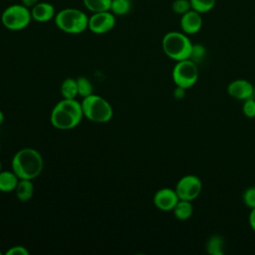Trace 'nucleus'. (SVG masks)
I'll return each instance as SVG.
<instances>
[{
  "instance_id": "33",
  "label": "nucleus",
  "mask_w": 255,
  "mask_h": 255,
  "mask_svg": "<svg viewBox=\"0 0 255 255\" xmlns=\"http://www.w3.org/2000/svg\"><path fill=\"white\" fill-rule=\"evenodd\" d=\"M254 98H255V85H254Z\"/></svg>"
},
{
  "instance_id": "23",
  "label": "nucleus",
  "mask_w": 255,
  "mask_h": 255,
  "mask_svg": "<svg viewBox=\"0 0 255 255\" xmlns=\"http://www.w3.org/2000/svg\"><path fill=\"white\" fill-rule=\"evenodd\" d=\"M171 9L175 14L181 16L191 9V4L189 0H174L171 4Z\"/></svg>"
},
{
  "instance_id": "5",
  "label": "nucleus",
  "mask_w": 255,
  "mask_h": 255,
  "mask_svg": "<svg viewBox=\"0 0 255 255\" xmlns=\"http://www.w3.org/2000/svg\"><path fill=\"white\" fill-rule=\"evenodd\" d=\"M32 20L30 8L22 3L6 7L1 14L2 25L11 31H20L27 28Z\"/></svg>"
},
{
  "instance_id": "9",
  "label": "nucleus",
  "mask_w": 255,
  "mask_h": 255,
  "mask_svg": "<svg viewBox=\"0 0 255 255\" xmlns=\"http://www.w3.org/2000/svg\"><path fill=\"white\" fill-rule=\"evenodd\" d=\"M50 121L53 127L62 130L72 129L76 128L81 122L80 119H78L76 116H74L72 113L65 110L58 104H56L52 110Z\"/></svg>"
},
{
  "instance_id": "27",
  "label": "nucleus",
  "mask_w": 255,
  "mask_h": 255,
  "mask_svg": "<svg viewBox=\"0 0 255 255\" xmlns=\"http://www.w3.org/2000/svg\"><path fill=\"white\" fill-rule=\"evenodd\" d=\"M6 255H29V250L22 245H16L10 247L6 251Z\"/></svg>"
},
{
  "instance_id": "22",
  "label": "nucleus",
  "mask_w": 255,
  "mask_h": 255,
  "mask_svg": "<svg viewBox=\"0 0 255 255\" xmlns=\"http://www.w3.org/2000/svg\"><path fill=\"white\" fill-rule=\"evenodd\" d=\"M77 80V86H78V95L83 97V98H86L90 95L93 94V85L91 83V81L84 77V76H81L79 78L76 79Z\"/></svg>"
},
{
  "instance_id": "2",
  "label": "nucleus",
  "mask_w": 255,
  "mask_h": 255,
  "mask_svg": "<svg viewBox=\"0 0 255 255\" xmlns=\"http://www.w3.org/2000/svg\"><path fill=\"white\" fill-rule=\"evenodd\" d=\"M161 46L168 58L178 62L190 58L193 44L185 33L171 31L163 36Z\"/></svg>"
},
{
  "instance_id": "11",
  "label": "nucleus",
  "mask_w": 255,
  "mask_h": 255,
  "mask_svg": "<svg viewBox=\"0 0 255 255\" xmlns=\"http://www.w3.org/2000/svg\"><path fill=\"white\" fill-rule=\"evenodd\" d=\"M228 95L236 100L245 101L254 97V85L245 79H236L227 86Z\"/></svg>"
},
{
  "instance_id": "15",
  "label": "nucleus",
  "mask_w": 255,
  "mask_h": 255,
  "mask_svg": "<svg viewBox=\"0 0 255 255\" xmlns=\"http://www.w3.org/2000/svg\"><path fill=\"white\" fill-rule=\"evenodd\" d=\"M14 191L18 200L29 201L34 194V184L30 179H20Z\"/></svg>"
},
{
  "instance_id": "10",
  "label": "nucleus",
  "mask_w": 255,
  "mask_h": 255,
  "mask_svg": "<svg viewBox=\"0 0 255 255\" xmlns=\"http://www.w3.org/2000/svg\"><path fill=\"white\" fill-rule=\"evenodd\" d=\"M178 200L175 189L168 187L158 189L153 195V204L161 211H172Z\"/></svg>"
},
{
  "instance_id": "25",
  "label": "nucleus",
  "mask_w": 255,
  "mask_h": 255,
  "mask_svg": "<svg viewBox=\"0 0 255 255\" xmlns=\"http://www.w3.org/2000/svg\"><path fill=\"white\" fill-rule=\"evenodd\" d=\"M242 112L246 118L253 119L255 118V98H249L243 101Z\"/></svg>"
},
{
  "instance_id": "20",
  "label": "nucleus",
  "mask_w": 255,
  "mask_h": 255,
  "mask_svg": "<svg viewBox=\"0 0 255 255\" xmlns=\"http://www.w3.org/2000/svg\"><path fill=\"white\" fill-rule=\"evenodd\" d=\"M131 9L130 0H112L110 11L116 16L127 15Z\"/></svg>"
},
{
  "instance_id": "26",
  "label": "nucleus",
  "mask_w": 255,
  "mask_h": 255,
  "mask_svg": "<svg viewBox=\"0 0 255 255\" xmlns=\"http://www.w3.org/2000/svg\"><path fill=\"white\" fill-rule=\"evenodd\" d=\"M206 54V49L203 45L201 44H193L192 46V51H191V55H190V60H192L193 62L197 63L199 61H201L204 56Z\"/></svg>"
},
{
  "instance_id": "16",
  "label": "nucleus",
  "mask_w": 255,
  "mask_h": 255,
  "mask_svg": "<svg viewBox=\"0 0 255 255\" xmlns=\"http://www.w3.org/2000/svg\"><path fill=\"white\" fill-rule=\"evenodd\" d=\"M174 216L178 220H187L189 219L192 214H193V205L191 201L189 200H184V199H179L174 208L172 209Z\"/></svg>"
},
{
  "instance_id": "7",
  "label": "nucleus",
  "mask_w": 255,
  "mask_h": 255,
  "mask_svg": "<svg viewBox=\"0 0 255 255\" xmlns=\"http://www.w3.org/2000/svg\"><path fill=\"white\" fill-rule=\"evenodd\" d=\"M174 189L179 199L192 201L201 193L202 182L198 176L194 174H187L177 181Z\"/></svg>"
},
{
  "instance_id": "1",
  "label": "nucleus",
  "mask_w": 255,
  "mask_h": 255,
  "mask_svg": "<svg viewBox=\"0 0 255 255\" xmlns=\"http://www.w3.org/2000/svg\"><path fill=\"white\" fill-rule=\"evenodd\" d=\"M12 170L20 179L38 177L44 167V160L41 153L32 147H25L18 150L11 161Z\"/></svg>"
},
{
  "instance_id": "14",
  "label": "nucleus",
  "mask_w": 255,
  "mask_h": 255,
  "mask_svg": "<svg viewBox=\"0 0 255 255\" xmlns=\"http://www.w3.org/2000/svg\"><path fill=\"white\" fill-rule=\"evenodd\" d=\"M20 178L15 174L13 170H1L0 171V191L11 192L14 191Z\"/></svg>"
},
{
  "instance_id": "34",
  "label": "nucleus",
  "mask_w": 255,
  "mask_h": 255,
  "mask_svg": "<svg viewBox=\"0 0 255 255\" xmlns=\"http://www.w3.org/2000/svg\"><path fill=\"white\" fill-rule=\"evenodd\" d=\"M0 255H1V251H0Z\"/></svg>"
},
{
  "instance_id": "29",
  "label": "nucleus",
  "mask_w": 255,
  "mask_h": 255,
  "mask_svg": "<svg viewBox=\"0 0 255 255\" xmlns=\"http://www.w3.org/2000/svg\"><path fill=\"white\" fill-rule=\"evenodd\" d=\"M184 95H185V89L180 88V87H176V89L174 90V98L180 100V99L184 98Z\"/></svg>"
},
{
  "instance_id": "35",
  "label": "nucleus",
  "mask_w": 255,
  "mask_h": 255,
  "mask_svg": "<svg viewBox=\"0 0 255 255\" xmlns=\"http://www.w3.org/2000/svg\"><path fill=\"white\" fill-rule=\"evenodd\" d=\"M0 148H1V145H0Z\"/></svg>"
},
{
  "instance_id": "31",
  "label": "nucleus",
  "mask_w": 255,
  "mask_h": 255,
  "mask_svg": "<svg viewBox=\"0 0 255 255\" xmlns=\"http://www.w3.org/2000/svg\"><path fill=\"white\" fill-rule=\"evenodd\" d=\"M3 122H4V114H3V112L0 110V126L3 124Z\"/></svg>"
},
{
  "instance_id": "6",
  "label": "nucleus",
  "mask_w": 255,
  "mask_h": 255,
  "mask_svg": "<svg viewBox=\"0 0 255 255\" xmlns=\"http://www.w3.org/2000/svg\"><path fill=\"white\" fill-rule=\"evenodd\" d=\"M171 75L176 87L187 90L193 87L198 80L199 72L197 64L190 59L178 61L173 67Z\"/></svg>"
},
{
  "instance_id": "8",
  "label": "nucleus",
  "mask_w": 255,
  "mask_h": 255,
  "mask_svg": "<svg viewBox=\"0 0 255 255\" xmlns=\"http://www.w3.org/2000/svg\"><path fill=\"white\" fill-rule=\"evenodd\" d=\"M116 25V15L111 11L92 13L89 17L88 29L94 34L102 35L110 32Z\"/></svg>"
},
{
  "instance_id": "21",
  "label": "nucleus",
  "mask_w": 255,
  "mask_h": 255,
  "mask_svg": "<svg viewBox=\"0 0 255 255\" xmlns=\"http://www.w3.org/2000/svg\"><path fill=\"white\" fill-rule=\"evenodd\" d=\"M191 9L204 14L212 10L216 4V0H189Z\"/></svg>"
},
{
  "instance_id": "24",
  "label": "nucleus",
  "mask_w": 255,
  "mask_h": 255,
  "mask_svg": "<svg viewBox=\"0 0 255 255\" xmlns=\"http://www.w3.org/2000/svg\"><path fill=\"white\" fill-rule=\"evenodd\" d=\"M242 199L244 204L250 209L255 207V183L252 186L245 189L242 195Z\"/></svg>"
},
{
  "instance_id": "32",
  "label": "nucleus",
  "mask_w": 255,
  "mask_h": 255,
  "mask_svg": "<svg viewBox=\"0 0 255 255\" xmlns=\"http://www.w3.org/2000/svg\"><path fill=\"white\" fill-rule=\"evenodd\" d=\"M2 170V164H1V161H0V171Z\"/></svg>"
},
{
  "instance_id": "3",
  "label": "nucleus",
  "mask_w": 255,
  "mask_h": 255,
  "mask_svg": "<svg viewBox=\"0 0 255 255\" xmlns=\"http://www.w3.org/2000/svg\"><path fill=\"white\" fill-rule=\"evenodd\" d=\"M55 24L61 31L77 35L88 29L89 17L85 12L77 8H64L56 13Z\"/></svg>"
},
{
  "instance_id": "12",
  "label": "nucleus",
  "mask_w": 255,
  "mask_h": 255,
  "mask_svg": "<svg viewBox=\"0 0 255 255\" xmlns=\"http://www.w3.org/2000/svg\"><path fill=\"white\" fill-rule=\"evenodd\" d=\"M202 27V16L199 12L190 9L180 17V28L186 35H193Z\"/></svg>"
},
{
  "instance_id": "13",
  "label": "nucleus",
  "mask_w": 255,
  "mask_h": 255,
  "mask_svg": "<svg viewBox=\"0 0 255 255\" xmlns=\"http://www.w3.org/2000/svg\"><path fill=\"white\" fill-rule=\"evenodd\" d=\"M30 10L32 19L39 23L49 22L56 16L55 7L49 2H38Z\"/></svg>"
},
{
  "instance_id": "17",
  "label": "nucleus",
  "mask_w": 255,
  "mask_h": 255,
  "mask_svg": "<svg viewBox=\"0 0 255 255\" xmlns=\"http://www.w3.org/2000/svg\"><path fill=\"white\" fill-rule=\"evenodd\" d=\"M206 251L211 255H222L224 253V238L214 234L206 242Z\"/></svg>"
},
{
  "instance_id": "18",
  "label": "nucleus",
  "mask_w": 255,
  "mask_h": 255,
  "mask_svg": "<svg viewBox=\"0 0 255 255\" xmlns=\"http://www.w3.org/2000/svg\"><path fill=\"white\" fill-rule=\"evenodd\" d=\"M60 92L64 99H76L78 96L77 80L73 78L65 79L61 84Z\"/></svg>"
},
{
  "instance_id": "4",
  "label": "nucleus",
  "mask_w": 255,
  "mask_h": 255,
  "mask_svg": "<svg viewBox=\"0 0 255 255\" xmlns=\"http://www.w3.org/2000/svg\"><path fill=\"white\" fill-rule=\"evenodd\" d=\"M82 108L84 117L94 123L105 124L113 118L114 113L111 104L105 98L98 95L92 94L83 98Z\"/></svg>"
},
{
  "instance_id": "19",
  "label": "nucleus",
  "mask_w": 255,
  "mask_h": 255,
  "mask_svg": "<svg viewBox=\"0 0 255 255\" xmlns=\"http://www.w3.org/2000/svg\"><path fill=\"white\" fill-rule=\"evenodd\" d=\"M85 7L92 13L110 11L112 0H83Z\"/></svg>"
},
{
  "instance_id": "30",
  "label": "nucleus",
  "mask_w": 255,
  "mask_h": 255,
  "mask_svg": "<svg viewBox=\"0 0 255 255\" xmlns=\"http://www.w3.org/2000/svg\"><path fill=\"white\" fill-rule=\"evenodd\" d=\"M38 2H39V0H21V3H22L24 6L30 8V9H31L34 5H36Z\"/></svg>"
},
{
  "instance_id": "28",
  "label": "nucleus",
  "mask_w": 255,
  "mask_h": 255,
  "mask_svg": "<svg viewBox=\"0 0 255 255\" xmlns=\"http://www.w3.org/2000/svg\"><path fill=\"white\" fill-rule=\"evenodd\" d=\"M248 221H249V225H250L251 229L253 231H255V207L251 208V211L248 216Z\"/></svg>"
}]
</instances>
